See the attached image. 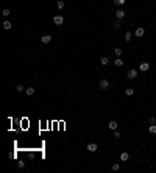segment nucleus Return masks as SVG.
Wrapping results in <instances>:
<instances>
[{
	"mask_svg": "<svg viewBox=\"0 0 156 173\" xmlns=\"http://www.w3.org/2000/svg\"><path fill=\"white\" fill-rule=\"evenodd\" d=\"M136 76H138V70H136V69H130L128 73H126V78L128 80H134Z\"/></svg>",
	"mask_w": 156,
	"mask_h": 173,
	"instance_id": "1",
	"label": "nucleus"
},
{
	"mask_svg": "<svg viewBox=\"0 0 156 173\" xmlns=\"http://www.w3.org/2000/svg\"><path fill=\"white\" fill-rule=\"evenodd\" d=\"M53 23H55V25H63L64 23V17L63 16H55V17H53Z\"/></svg>",
	"mask_w": 156,
	"mask_h": 173,
	"instance_id": "2",
	"label": "nucleus"
},
{
	"mask_svg": "<svg viewBox=\"0 0 156 173\" xmlns=\"http://www.w3.org/2000/svg\"><path fill=\"white\" fill-rule=\"evenodd\" d=\"M98 87H100V89H108V87H109V81H108V80H101V81H100V84H98Z\"/></svg>",
	"mask_w": 156,
	"mask_h": 173,
	"instance_id": "3",
	"label": "nucleus"
},
{
	"mask_svg": "<svg viewBox=\"0 0 156 173\" xmlns=\"http://www.w3.org/2000/svg\"><path fill=\"white\" fill-rule=\"evenodd\" d=\"M50 41H52V36H50V34H44V36L41 38V42H42V44H48Z\"/></svg>",
	"mask_w": 156,
	"mask_h": 173,
	"instance_id": "4",
	"label": "nucleus"
},
{
	"mask_svg": "<svg viewBox=\"0 0 156 173\" xmlns=\"http://www.w3.org/2000/svg\"><path fill=\"white\" fill-rule=\"evenodd\" d=\"M139 69H141L142 72H147V70H150V64H148V62H141Z\"/></svg>",
	"mask_w": 156,
	"mask_h": 173,
	"instance_id": "5",
	"label": "nucleus"
},
{
	"mask_svg": "<svg viewBox=\"0 0 156 173\" xmlns=\"http://www.w3.org/2000/svg\"><path fill=\"white\" fill-rule=\"evenodd\" d=\"M144 33H145V30L142 28V27H139L138 30L134 31V34H136V38H141V36H144Z\"/></svg>",
	"mask_w": 156,
	"mask_h": 173,
	"instance_id": "6",
	"label": "nucleus"
},
{
	"mask_svg": "<svg viewBox=\"0 0 156 173\" xmlns=\"http://www.w3.org/2000/svg\"><path fill=\"white\" fill-rule=\"evenodd\" d=\"M98 150V147H97V143H89L87 145V151H91V153H94V151Z\"/></svg>",
	"mask_w": 156,
	"mask_h": 173,
	"instance_id": "7",
	"label": "nucleus"
},
{
	"mask_svg": "<svg viewBox=\"0 0 156 173\" xmlns=\"http://www.w3.org/2000/svg\"><path fill=\"white\" fill-rule=\"evenodd\" d=\"M115 17H117V19H123V17H125V11H123V9H117V11H115Z\"/></svg>",
	"mask_w": 156,
	"mask_h": 173,
	"instance_id": "8",
	"label": "nucleus"
},
{
	"mask_svg": "<svg viewBox=\"0 0 156 173\" xmlns=\"http://www.w3.org/2000/svg\"><path fill=\"white\" fill-rule=\"evenodd\" d=\"M109 129H112V131H115V129H117V122H115V120L109 122Z\"/></svg>",
	"mask_w": 156,
	"mask_h": 173,
	"instance_id": "9",
	"label": "nucleus"
},
{
	"mask_svg": "<svg viewBox=\"0 0 156 173\" xmlns=\"http://www.w3.org/2000/svg\"><path fill=\"white\" fill-rule=\"evenodd\" d=\"M128 158H130V154L128 153H125V151H123V153H120V161H128Z\"/></svg>",
	"mask_w": 156,
	"mask_h": 173,
	"instance_id": "10",
	"label": "nucleus"
},
{
	"mask_svg": "<svg viewBox=\"0 0 156 173\" xmlns=\"http://www.w3.org/2000/svg\"><path fill=\"white\" fill-rule=\"evenodd\" d=\"M64 6H66V3H64V0H58V2H56V8H58V9H63Z\"/></svg>",
	"mask_w": 156,
	"mask_h": 173,
	"instance_id": "11",
	"label": "nucleus"
},
{
	"mask_svg": "<svg viewBox=\"0 0 156 173\" xmlns=\"http://www.w3.org/2000/svg\"><path fill=\"white\" fill-rule=\"evenodd\" d=\"M11 22H9V20H5V22H3V28H5V30H11Z\"/></svg>",
	"mask_w": 156,
	"mask_h": 173,
	"instance_id": "12",
	"label": "nucleus"
},
{
	"mask_svg": "<svg viewBox=\"0 0 156 173\" xmlns=\"http://www.w3.org/2000/svg\"><path fill=\"white\" fill-rule=\"evenodd\" d=\"M108 62H109V59H108L106 56H101V58H100V64H101V66H106Z\"/></svg>",
	"mask_w": 156,
	"mask_h": 173,
	"instance_id": "13",
	"label": "nucleus"
},
{
	"mask_svg": "<svg viewBox=\"0 0 156 173\" xmlns=\"http://www.w3.org/2000/svg\"><path fill=\"white\" fill-rule=\"evenodd\" d=\"M25 94L27 95H33L34 94V87H27V89H25Z\"/></svg>",
	"mask_w": 156,
	"mask_h": 173,
	"instance_id": "14",
	"label": "nucleus"
},
{
	"mask_svg": "<svg viewBox=\"0 0 156 173\" xmlns=\"http://www.w3.org/2000/svg\"><path fill=\"white\" fill-rule=\"evenodd\" d=\"M131 38H133V34H131L130 31H126V33H125V41H126V42H130Z\"/></svg>",
	"mask_w": 156,
	"mask_h": 173,
	"instance_id": "15",
	"label": "nucleus"
},
{
	"mask_svg": "<svg viewBox=\"0 0 156 173\" xmlns=\"http://www.w3.org/2000/svg\"><path fill=\"white\" fill-rule=\"evenodd\" d=\"M114 55L115 56H120V55H122V49H120V47H115L114 49Z\"/></svg>",
	"mask_w": 156,
	"mask_h": 173,
	"instance_id": "16",
	"label": "nucleus"
},
{
	"mask_svg": "<svg viewBox=\"0 0 156 173\" xmlns=\"http://www.w3.org/2000/svg\"><path fill=\"white\" fill-rule=\"evenodd\" d=\"M114 64H115V66H117V67H122V66H123V61H122V59H120V58H117V59H115V61H114Z\"/></svg>",
	"mask_w": 156,
	"mask_h": 173,
	"instance_id": "17",
	"label": "nucleus"
},
{
	"mask_svg": "<svg viewBox=\"0 0 156 173\" xmlns=\"http://www.w3.org/2000/svg\"><path fill=\"white\" fill-rule=\"evenodd\" d=\"M112 27H114V30H119L120 28V19H117L114 23H112Z\"/></svg>",
	"mask_w": 156,
	"mask_h": 173,
	"instance_id": "18",
	"label": "nucleus"
},
{
	"mask_svg": "<svg viewBox=\"0 0 156 173\" xmlns=\"http://www.w3.org/2000/svg\"><path fill=\"white\" fill-rule=\"evenodd\" d=\"M148 131L151 133V134H156V125H150V128H148Z\"/></svg>",
	"mask_w": 156,
	"mask_h": 173,
	"instance_id": "19",
	"label": "nucleus"
},
{
	"mask_svg": "<svg viewBox=\"0 0 156 173\" xmlns=\"http://www.w3.org/2000/svg\"><path fill=\"white\" fill-rule=\"evenodd\" d=\"M125 94H126V95H133V94H134V89H133V87H128V89L125 90Z\"/></svg>",
	"mask_w": 156,
	"mask_h": 173,
	"instance_id": "20",
	"label": "nucleus"
},
{
	"mask_svg": "<svg viewBox=\"0 0 156 173\" xmlns=\"http://www.w3.org/2000/svg\"><path fill=\"white\" fill-rule=\"evenodd\" d=\"M114 2H115V5H120V6H122V5H125L126 0H114Z\"/></svg>",
	"mask_w": 156,
	"mask_h": 173,
	"instance_id": "21",
	"label": "nucleus"
},
{
	"mask_svg": "<svg viewBox=\"0 0 156 173\" xmlns=\"http://www.w3.org/2000/svg\"><path fill=\"white\" fill-rule=\"evenodd\" d=\"M16 90H17V92H22V90H23V86H22V84H17V86H16Z\"/></svg>",
	"mask_w": 156,
	"mask_h": 173,
	"instance_id": "22",
	"label": "nucleus"
},
{
	"mask_svg": "<svg viewBox=\"0 0 156 173\" xmlns=\"http://www.w3.org/2000/svg\"><path fill=\"white\" fill-rule=\"evenodd\" d=\"M148 123H150V125H155V123H156V119H155V117H150Z\"/></svg>",
	"mask_w": 156,
	"mask_h": 173,
	"instance_id": "23",
	"label": "nucleus"
},
{
	"mask_svg": "<svg viewBox=\"0 0 156 173\" xmlns=\"http://www.w3.org/2000/svg\"><path fill=\"white\" fill-rule=\"evenodd\" d=\"M2 14H3L5 17H8V16H9V9H3V13H2Z\"/></svg>",
	"mask_w": 156,
	"mask_h": 173,
	"instance_id": "24",
	"label": "nucleus"
},
{
	"mask_svg": "<svg viewBox=\"0 0 156 173\" xmlns=\"http://www.w3.org/2000/svg\"><path fill=\"white\" fill-rule=\"evenodd\" d=\"M17 167L19 169H23L25 167V162H17Z\"/></svg>",
	"mask_w": 156,
	"mask_h": 173,
	"instance_id": "25",
	"label": "nucleus"
},
{
	"mask_svg": "<svg viewBox=\"0 0 156 173\" xmlns=\"http://www.w3.org/2000/svg\"><path fill=\"white\" fill-rule=\"evenodd\" d=\"M114 137H115V139H119V137H120V133L117 131V129H115V131H114Z\"/></svg>",
	"mask_w": 156,
	"mask_h": 173,
	"instance_id": "26",
	"label": "nucleus"
},
{
	"mask_svg": "<svg viewBox=\"0 0 156 173\" xmlns=\"http://www.w3.org/2000/svg\"><path fill=\"white\" fill-rule=\"evenodd\" d=\"M119 164H112V170H114V172H115V170H119Z\"/></svg>",
	"mask_w": 156,
	"mask_h": 173,
	"instance_id": "27",
	"label": "nucleus"
}]
</instances>
